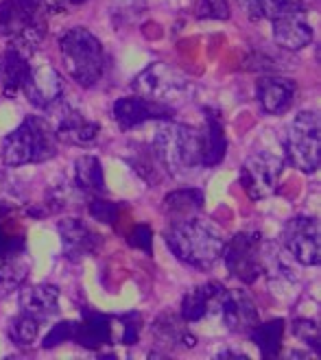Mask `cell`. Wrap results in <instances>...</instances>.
Returning <instances> with one entry per match:
<instances>
[{
  "label": "cell",
  "instance_id": "1",
  "mask_svg": "<svg viewBox=\"0 0 321 360\" xmlns=\"http://www.w3.org/2000/svg\"><path fill=\"white\" fill-rule=\"evenodd\" d=\"M166 245L175 258L192 269L208 271L223 258L225 236L208 219L186 217L166 229Z\"/></svg>",
  "mask_w": 321,
  "mask_h": 360
},
{
  "label": "cell",
  "instance_id": "2",
  "mask_svg": "<svg viewBox=\"0 0 321 360\" xmlns=\"http://www.w3.org/2000/svg\"><path fill=\"white\" fill-rule=\"evenodd\" d=\"M153 158L162 173L170 177H184L201 166L203 136L201 129L182 122L164 120L153 138Z\"/></svg>",
  "mask_w": 321,
  "mask_h": 360
},
{
  "label": "cell",
  "instance_id": "3",
  "mask_svg": "<svg viewBox=\"0 0 321 360\" xmlns=\"http://www.w3.org/2000/svg\"><path fill=\"white\" fill-rule=\"evenodd\" d=\"M57 155V138L46 118L27 116L15 129L3 140L0 158L9 168L49 162Z\"/></svg>",
  "mask_w": 321,
  "mask_h": 360
},
{
  "label": "cell",
  "instance_id": "4",
  "mask_svg": "<svg viewBox=\"0 0 321 360\" xmlns=\"http://www.w3.org/2000/svg\"><path fill=\"white\" fill-rule=\"evenodd\" d=\"M61 61L81 88H94L103 79L107 59L101 39L85 27H75L59 39Z\"/></svg>",
  "mask_w": 321,
  "mask_h": 360
},
{
  "label": "cell",
  "instance_id": "5",
  "mask_svg": "<svg viewBox=\"0 0 321 360\" xmlns=\"http://www.w3.org/2000/svg\"><path fill=\"white\" fill-rule=\"evenodd\" d=\"M132 88L138 96L158 101L162 105L177 110L180 105L188 103L195 96V86L192 81L170 63L153 61L151 66L144 68L132 83Z\"/></svg>",
  "mask_w": 321,
  "mask_h": 360
},
{
  "label": "cell",
  "instance_id": "6",
  "mask_svg": "<svg viewBox=\"0 0 321 360\" xmlns=\"http://www.w3.org/2000/svg\"><path fill=\"white\" fill-rule=\"evenodd\" d=\"M39 0H3L0 3V37L13 41V46L27 55L44 37V20L39 18Z\"/></svg>",
  "mask_w": 321,
  "mask_h": 360
},
{
  "label": "cell",
  "instance_id": "7",
  "mask_svg": "<svg viewBox=\"0 0 321 360\" xmlns=\"http://www.w3.org/2000/svg\"><path fill=\"white\" fill-rule=\"evenodd\" d=\"M267 240L258 231H239L229 243H225L223 258L229 275L245 284H253L265 269Z\"/></svg>",
  "mask_w": 321,
  "mask_h": 360
},
{
  "label": "cell",
  "instance_id": "8",
  "mask_svg": "<svg viewBox=\"0 0 321 360\" xmlns=\"http://www.w3.org/2000/svg\"><path fill=\"white\" fill-rule=\"evenodd\" d=\"M284 149L289 162L302 173H315L321 162L319 151V118L315 112L297 114L289 124L284 138Z\"/></svg>",
  "mask_w": 321,
  "mask_h": 360
},
{
  "label": "cell",
  "instance_id": "9",
  "mask_svg": "<svg viewBox=\"0 0 321 360\" xmlns=\"http://www.w3.org/2000/svg\"><path fill=\"white\" fill-rule=\"evenodd\" d=\"M282 168H284L282 158H277L269 151L249 155L241 166V184L249 199L260 201L271 197L277 190V184H280Z\"/></svg>",
  "mask_w": 321,
  "mask_h": 360
},
{
  "label": "cell",
  "instance_id": "10",
  "mask_svg": "<svg viewBox=\"0 0 321 360\" xmlns=\"http://www.w3.org/2000/svg\"><path fill=\"white\" fill-rule=\"evenodd\" d=\"M46 112L53 114V131L59 142L75 144V146H88L96 140L101 127L96 120H88L77 108L68 105L63 98H59L53 108Z\"/></svg>",
  "mask_w": 321,
  "mask_h": 360
},
{
  "label": "cell",
  "instance_id": "11",
  "mask_svg": "<svg viewBox=\"0 0 321 360\" xmlns=\"http://www.w3.org/2000/svg\"><path fill=\"white\" fill-rule=\"evenodd\" d=\"M282 247L304 266H317L321 262L319 249V223L313 217H295L287 221L282 229Z\"/></svg>",
  "mask_w": 321,
  "mask_h": 360
},
{
  "label": "cell",
  "instance_id": "12",
  "mask_svg": "<svg viewBox=\"0 0 321 360\" xmlns=\"http://www.w3.org/2000/svg\"><path fill=\"white\" fill-rule=\"evenodd\" d=\"M0 300L25 286L31 273V256L23 236L5 238L0 245Z\"/></svg>",
  "mask_w": 321,
  "mask_h": 360
},
{
  "label": "cell",
  "instance_id": "13",
  "mask_svg": "<svg viewBox=\"0 0 321 360\" xmlns=\"http://www.w3.org/2000/svg\"><path fill=\"white\" fill-rule=\"evenodd\" d=\"M23 92L31 105L39 110H49L63 96V79L51 61L31 63Z\"/></svg>",
  "mask_w": 321,
  "mask_h": 360
},
{
  "label": "cell",
  "instance_id": "14",
  "mask_svg": "<svg viewBox=\"0 0 321 360\" xmlns=\"http://www.w3.org/2000/svg\"><path fill=\"white\" fill-rule=\"evenodd\" d=\"M175 110L144 96H125L114 103V120L122 131L151 120H173Z\"/></svg>",
  "mask_w": 321,
  "mask_h": 360
},
{
  "label": "cell",
  "instance_id": "15",
  "mask_svg": "<svg viewBox=\"0 0 321 360\" xmlns=\"http://www.w3.org/2000/svg\"><path fill=\"white\" fill-rule=\"evenodd\" d=\"M217 316H221L227 330L237 332V334H249L256 328V323L260 321L256 302L241 288L223 290Z\"/></svg>",
  "mask_w": 321,
  "mask_h": 360
},
{
  "label": "cell",
  "instance_id": "16",
  "mask_svg": "<svg viewBox=\"0 0 321 360\" xmlns=\"http://www.w3.org/2000/svg\"><path fill=\"white\" fill-rule=\"evenodd\" d=\"M61 236V251L70 262H79L99 251L103 238L85 225L81 219H63L57 225Z\"/></svg>",
  "mask_w": 321,
  "mask_h": 360
},
{
  "label": "cell",
  "instance_id": "17",
  "mask_svg": "<svg viewBox=\"0 0 321 360\" xmlns=\"http://www.w3.org/2000/svg\"><path fill=\"white\" fill-rule=\"evenodd\" d=\"M20 312L35 319L39 326L51 321L59 312V288L53 284H35L20 288V300H18Z\"/></svg>",
  "mask_w": 321,
  "mask_h": 360
},
{
  "label": "cell",
  "instance_id": "18",
  "mask_svg": "<svg viewBox=\"0 0 321 360\" xmlns=\"http://www.w3.org/2000/svg\"><path fill=\"white\" fill-rule=\"evenodd\" d=\"M223 290L225 286L219 282H208V284L190 288L182 300L180 316L186 323H197L210 314H217Z\"/></svg>",
  "mask_w": 321,
  "mask_h": 360
},
{
  "label": "cell",
  "instance_id": "19",
  "mask_svg": "<svg viewBox=\"0 0 321 360\" xmlns=\"http://www.w3.org/2000/svg\"><path fill=\"white\" fill-rule=\"evenodd\" d=\"M273 22V39L284 51H302L313 41V27L304 11L287 13L271 20Z\"/></svg>",
  "mask_w": 321,
  "mask_h": 360
},
{
  "label": "cell",
  "instance_id": "20",
  "mask_svg": "<svg viewBox=\"0 0 321 360\" xmlns=\"http://www.w3.org/2000/svg\"><path fill=\"white\" fill-rule=\"evenodd\" d=\"M295 81L284 79V77H265L256 86V96L265 114L269 116H280L289 112L295 98Z\"/></svg>",
  "mask_w": 321,
  "mask_h": 360
},
{
  "label": "cell",
  "instance_id": "21",
  "mask_svg": "<svg viewBox=\"0 0 321 360\" xmlns=\"http://www.w3.org/2000/svg\"><path fill=\"white\" fill-rule=\"evenodd\" d=\"M73 341L85 349H101L112 341V316L83 310L81 321H75Z\"/></svg>",
  "mask_w": 321,
  "mask_h": 360
},
{
  "label": "cell",
  "instance_id": "22",
  "mask_svg": "<svg viewBox=\"0 0 321 360\" xmlns=\"http://www.w3.org/2000/svg\"><path fill=\"white\" fill-rule=\"evenodd\" d=\"M29 70L31 63L25 51H20L18 46L11 44L9 49L0 53V86H3L7 96H15L23 92Z\"/></svg>",
  "mask_w": 321,
  "mask_h": 360
},
{
  "label": "cell",
  "instance_id": "23",
  "mask_svg": "<svg viewBox=\"0 0 321 360\" xmlns=\"http://www.w3.org/2000/svg\"><path fill=\"white\" fill-rule=\"evenodd\" d=\"M184 323L186 321L182 319V316H175V314L158 316V321L151 328L158 345H162L166 349H190V347H195L197 338L188 332V328Z\"/></svg>",
  "mask_w": 321,
  "mask_h": 360
},
{
  "label": "cell",
  "instance_id": "24",
  "mask_svg": "<svg viewBox=\"0 0 321 360\" xmlns=\"http://www.w3.org/2000/svg\"><path fill=\"white\" fill-rule=\"evenodd\" d=\"M201 136H203L201 166L210 168V166L221 164L225 153H227V138H225V129H223L221 118L212 110H206V127L201 129Z\"/></svg>",
  "mask_w": 321,
  "mask_h": 360
},
{
  "label": "cell",
  "instance_id": "25",
  "mask_svg": "<svg viewBox=\"0 0 321 360\" xmlns=\"http://www.w3.org/2000/svg\"><path fill=\"white\" fill-rule=\"evenodd\" d=\"M75 168V184L79 190L88 195H103L105 193V175L103 166L96 155H81L73 164Z\"/></svg>",
  "mask_w": 321,
  "mask_h": 360
},
{
  "label": "cell",
  "instance_id": "26",
  "mask_svg": "<svg viewBox=\"0 0 321 360\" xmlns=\"http://www.w3.org/2000/svg\"><path fill=\"white\" fill-rule=\"evenodd\" d=\"M284 319H271L267 323H256L249 332V338L260 349L263 358H275L282 352V336H284Z\"/></svg>",
  "mask_w": 321,
  "mask_h": 360
},
{
  "label": "cell",
  "instance_id": "27",
  "mask_svg": "<svg viewBox=\"0 0 321 360\" xmlns=\"http://www.w3.org/2000/svg\"><path fill=\"white\" fill-rule=\"evenodd\" d=\"M239 5L253 20H275L287 13L304 11V0H239Z\"/></svg>",
  "mask_w": 321,
  "mask_h": 360
},
{
  "label": "cell",
  "instance_id": "28",
  "mask_svg": "<svg viewBox=\"0 0 321 360\" xmlns=\"http://www.w3.org/2000/svg\"><path fill=\"white\" fill-rule=\"evenodd\" d=\"M203 207V193L197 188H180L164 199V210L175 219H184Z\"/></svg>",
  "mask_w": 321,
  "mask_h": 360
},
{
  "label": "cell",
  "instance_id": "29",
  "mask_svg": "<svg viewBox=\"0 0 321 360\" xmlns=\"http://www.w3.org/2000/svg\"><path fill=\"white\" fill-rule=\"evenodd\" d=\"M7 334H9L13 345H18V347H31L37 341L39 323L35 319H31V316L18 312L11 319V323H9V332Z\"/></svg>",
  "mask_w": 321,
  "mask_h": 360
},
{
  "label": "cell",
  "instance_id": "30",
  "mask_svg": "<svg viewBox=\"0 0 321 360\" xmlns=\"http://www.w3.org/2000/svg\"><path fill=\"white\" fill-rule=\"evenodd\" d=\"M144 9H146L144 0H116V5L112 9V18L118 27L132 25L134 20H138L142 15Z\"/></svg>",
  "mask_w": 321,
  "mask_h": 360
},
{
  "label": "cell",
  "instance_id": "31",
  "mask_svg": "<svg viewBox=\"0 0 321 360\" xmlns=\"http://www.w3.org/2000/svg\"><path fill=\"white\" fill-rule=\"evenodd\" d=\"M195 18L199 20H227V0H195Z\"/></svg>",
  "mask_w": 321,
  "mask_h": 360
},
{
  "label": "cell",
  "instance_id": "32",
  "mask_svg": "<svg viewBox=\"0 0 321 360\" xmlns=\"http://www.w3.org/2000/svg\"><path fill=\"white\" fill-rule=\"evenodd\" d=\"M122 323V345L132 347L140 341V330H142V316L138 312H127L122 316H118Z\"/></svg>",
  "mask_w": 321,
  "mask_h": 360
},
{
  "label": "cell",
  "instance_id": "33",
  "mask_svg": "<svg viewBox=\"0 0 321 360\" xmlns=\"http://www.w3.org/2000/svg\"><path fill=\"white\" fill-rule=\"evenodd\" d=\"M293 334L302 343H306L308 347L319 352V347H321L319 345V326L313 319H295L293 321Z\"/></svg>",
  "mask_w": 321,
  "mask_h": 360
},
{
  "label": "cell",
  "instance_id": "34",
  "mask_svg": "<svg viewBox=\"0 0 321 360\" xmlns=\"http://www.w3.org/2000/svg\"><path fill=\"white\" fill-rule=\"evenodd\" d=\"M73 334H75V321H59L49 330V334L44 336V341H42V347L53 349V347H57L61 343L73 341Z\"/></svg>",
  "mask_w": 321,
  "mask_h": 360
},
{
  "label": "cell",
  "instance_id": "35",
  "mask_svg": "<svg viewBox=\"0 0 321 360\" xmlns=\"http://www.w3.org/2000/svg\"><path fill=\"white\" fill-rule=\"evenodd\" d=\"M88 210H90L92 219H96V221H101L105 225H116L118 212H120L118 210V203H114V201H103V199H92L90 205H88Z\"/></svg>",
  "mask_w": 321,
  "mask_h": 360
},
{
  "label": "cell",
  "instance_id": "36",
  "mask_svg": "<svg viewBox=\"0 0 321 360\" xmlns=\"http://www.w3.org/2000/svg\"><path fill=\"white\" fill-rule=\"evenodd\" d=\"M130 245L144 251L146 256H151L153 253V231L149 225H136L134 231L130 234Z\"/></svg>",
  "mask_w": 321,
  "mask_h": 360
},
{
  "label": "cell",
  "instance_id": "37",
  "mask_svg": "<svg viewBox=\"0 0 321 360\" xmlns=\"http://www.w3.org/2000/svg\"><path fill=\"white\" fill-rule=\"evenodd\" d=\"M219 358H247V356H245V354H239V352L227 349V352H221V354H219Z\"/></svg>",
  "mask_w": 321,
  "mask_h": 360
},
{
  "label": "cell",
  "instance_id": "38",
  "mask_svg": "<svg viewBox=\"0 0 321 360\" xmlns=\"http://www.w3.org/2000/svg\"><path fill=\"white\" fill-rule=\"evenodd\" d=\"M81 3H85V0H68V5H81Z\"/></svg>",
  "mask_w": 321,
  "mask_h": 360
},
{
  "label": "cell",
  "instance_id": "39",
  "mask_svg": "<svg viewBox=\"0 0 321 360\" xmlns=\"http://www.w3.org/2000/svg\"><path fill=\"white\" fill-rule=\"evenodd\" d=\"M3 240H5V234H3V229H0V245H3Z\"/></svg>",
  "mask_w": 321,
  "mask_h": 360
}]
</instances>
